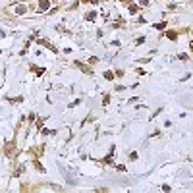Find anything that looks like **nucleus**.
<instances>
[{
    "instance_id": "obj_1",
    "label": "nucleus",
    "mask_w": 193,
    "mask_h": 193,
    "mask_svg": "<svg viewBox=\"0 0 193 193\" xmlns=\"http://www.w3.org/2000/svg\"><path fill=\"white\" fill-rule=\"evenodd\" d=\"M104 77H106V79H114V77H116V75H114L112 71H104Z\"/></svg>"
},
{
    "instance_id": "obj_2",
    "label": "nucleus",
    "mask_w": 193,
    "mask_h": 193,
    "mask_svg": "<svg viewBox=\"0 0 193 193\" xmlns=\"http://www.w3.org/2000/svg\"><path fill=\"white\" fill-rule=\"evenodd\" d=\"M41 8H42V10L48 8V0H41Z\"/></svg>"
},
{
    "instance_id": "obj_3",
    "label": "nucleus",
    "mask_w": 193,
    "mask_h": 193,
    "mask_svg": "<svg viewBox=\"0 0 193 193\" xmlns=\"http://www.w3.org/2000/svg\"><path fill=\"white\" fill-rule=\"evenodd\" d=\"M16 12H18V14H23V12H25V8H23V6H18Z\"/></svg>"
},
{
    "instance_id": "obj_4",
    "label": "nucleus",
    "mask_w": 193,
    "mask_h": 193,
    "mask_svg": "<svg viewBox=\"0 0 193 193\" xmlns=\"http://www.w3.org/2000/svg\"><path fill=\"white\" fill-rule=\"evenodd\" d=\"M191 50H193V42H191Z\"/></svg>"
}]
</instances>
